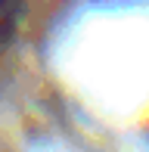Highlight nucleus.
<instances>
[{
  "instance_id": "nucleus-1",
  "label": "nucleus",
  "mask_w": 149,
  "mask_h": 152,
  "mask_svg": "<svg viewBox=\"0 0 149 152\" xmlns=\"http://www.w3.org/2000/svg\"><path fill=\"white\" fill-rule=\"evenodd\" d=\"M12 6H16V0H0V34L9 31V19H12Z\"/></svg>"
}]
</instances>
